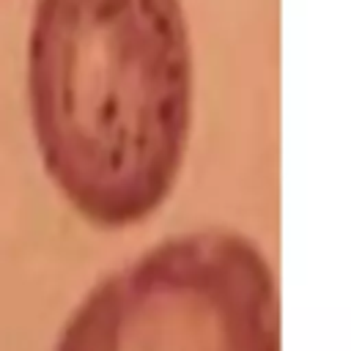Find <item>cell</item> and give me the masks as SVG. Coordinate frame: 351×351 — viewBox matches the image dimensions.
<instances>
[{
	"instance_id": "6da1fadb",
	"label": "cell",
	"mask_w": 351,
	"mask_h": 351,
	"mask_svg": "<svg viewBox=\"0 0 351 351\" xmlns=\"http://www.w3.org/2000/svg\"><path fill=\"white\" fill-rule=\"evenodd\" d=\"M27 96L41 162L66 200L101 228L145 219L189 140L181 0H36Z\"/></svg>"
},
{
	"instance_id": "7a4b0ae2",
	"label": "cell",
	"mask_w": 351,
	"mask_h": 351,
	"mask_svg": "<svg viewBox=\"0 0 351 351\" xmlns=\"http://www.w3.org/2000/svg\"><path fill=\"white\" fill-rule=\"evenodd\" d=\"M55 351H280L271 269L239 233L167 239L107 277Z\"/></svg>"
}]
</instances>
